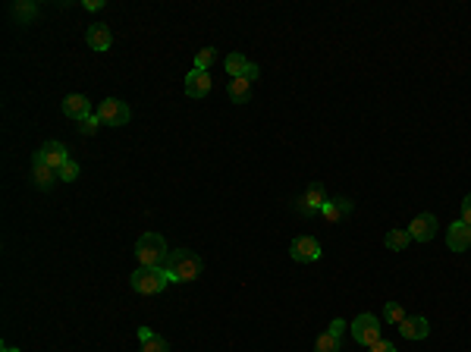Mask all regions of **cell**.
Wrapping results in <instances>:
<instances>
[{
  "mask_svg": "<svg viewBox=\"0 0 471 352\" xmlns=\"http://www.w3.org/2000/svg\"><path fill=\"white\" fill-rule=\"evenodd\" d=\"M201 270H204V261H201L195 251H188V249H173V251H170V261H167L170 283L198 280Z\"/></svg>",
  "mask_w": 471,
  "mask_h": 352,
  "instance_id": "cell-1",
  "label": "cell"
},
{
  "mask_svg": "<svg viewBox=\"0 0 471 352\" xmlns=\"http://www.w3.org/2000/svg\"><path fill=\"white\" fill-rule=\"evenodd\" d=\"M135 258H138V267H167L170 249H167L160 233H144V236H138Z\"/></svg>",
  "mask_w": 471,
  "mask_h": 352,
  "instance_id": "cell-2",
  "label": "cell"
},
{
  "mask_svg": "<svg viewBox=\"0 0 471 352\" xmlns=\"http://www.w3.org/2000/svg\"><path fill=\"white\" fill-rule=\"evenodd\" d=\"M129 283L138 295H157L167 289L170 274H167V267H138L135 274L129 277Z\"/></svg>",
  "mask_w": 471,
  "mask_h": 352,
  "instance_id": "cell-3",
  "label": "cell"
},
{
  "mask_svg": "<svg viewBox=\"0 0 471 352\" xmlns=\"http://www.w3.org/2000/svg\"><path fill=\"white\" fill-rule=\"evenodd\" d=\"M349 330H352V339H355L358 346H374L377 339H383L380 337V318L377 314H358L355 321L349 324Z\"/></svg>",
  "mask_w": 471,
  "mask_h": 352,
  "instance_id": "cell-4",
  "label": "cell"
},
{
  "mask_svg": "<svg viewBox=\"0 0 471 352\" xmlns=\"http://www.w3.org/2000/svg\"><path fill=\"white\" fill-rule=\"evenodd\" d=\"M327 201H330V198H327V189L320 186V182H311V186H308L305 192L292 201V207L301 214V217H314V214L324 211Z\"/></svg>",
  "mask_w": 471,
  "mask_h": 352,
  "instance_id": "cell-5",
  "label": "cell"
},
{
  "mask_svg": "<svg viewBox=\"0 0 471 352\" xmlns=\"http://www.w3.org/2000/svg\"><path fill=\"white\" fill-rule=\"evenodd\" d=\"M129 117H132V110L126 107V101H119V98H104L100 101V107H98V119H100V126H126L129 123Z\"/></svg>",
  "mask_w": 471,
  "mask_h": 352,
  "instance_id": "cell-6",
  "label": "cell"
},
{
  "mask_svg": "<svg viewBox=\"0 0 471 352\" xmlns=\"http://www.w3.org/2000/svg\"><path fill=\"white\" fill-rule=\"evenodd\" d=\"M289 255H292V261H299V264L320 261V242L314 236H295L292 245H289Z\"/></svg>",
  "mask_w": 471,
  "mask_h": 352,
  "instance_id": "cell-7",
  "label": "cell"
},
{
  "mask_svg": "<svg viewBox=\"0 0 471 352\" xmlns=\"http://www.w3.org/2000/svg\"><path fill=\"white\" fill-rule=\"evenodd\" d=\"M437 217L433 214H418V217L408 223V236H412V242H431L433 236H437Z\"/></svg>",
  "mask_w": 471,
  "mask_h": 352,
  "instance_id": "cell-8",
  "label": "cell"
},
{
  "mask_svg": "<svg viewBox=\"0 0 471 352\" xmlns=\"http://www.w3.org/2000/svg\"><path fill=\"white\" fill-rule=\"evenodd\" d=\"M446 242H449L452 251H468L471 249V226L465 223V220L449 223V230H446Z\"/></svg>",
  "mask_w": 471,
  "mask_h": 352,
  "instance_id": "cell-9",
  "label": "cell"
},
{
  "mask_svg": "<svg viewBox=\"0 0 471 352\" xmlns=\"http://www.w3.org/2000/svg\"><path fill=\"white\" fill-rule=\"evenodd\" d=\"M186 94L188 98H207L211 94V75L204 73V69H192V73L186 75Z\"/></svg>",
  "mask_w": 471,
  "mask_h": 352,
  "instance_id": "cell-10",
  "label": "cell"
},
{
  "mask_svg": "<svg viewBox=\"0 0 471 352\" xmlns=\"http://www.w3.org/2000/svg\"><path fill=\"white\" fill-rule=\"evenodd\" d=\"M85 41H88V47H91V50H110V44H113V31H110V25H104V22L88 25Z\"/></svg>",
  "mask_w": 471,
  "mask_h": 352,
  "instance_id": "cell-11",
  "label": "cell"
},
{
  "mask_svg": "<svg viewBox=\"0 0 471 352\" xmlns=\"http://www.w3.org/2000/svg\"><path fill=\"white\" fill-rule=\"evenodd\" d=\"M57 179H60V176H57V170H50L47 163L41 161V154L31 157V182H35L38 189H44V192H47V189L54 186Z\"/></svg>",
  "mask_w": 471,
  "mask_h": 352,
  "instance_id": "cell-12",
  "label": "cell"
},
{
  "mask_svg": "<svg viewBox=\"0 0 471 352\" xmlns=\"http://www.w3.org/2000/svg\"><path fill=\"white\" fill-rule=\"evenodd\" d=\"M38 154H41V161L47 163L50 170H57V173H60V167L69 161V151H66V145H63V142H47L41 151H38Z\"/></svg>",
  "mask_w": 471,
  "mask_h": 352,
  "instance_id": "cell-13",
  "label": "cell"
},
{
  "mask_svg": "<svg viewBox=\"0 0 471 352\" xmlns=\"http://www.w3.org/2000/svg\"><path fill=\"white\" fill-rule=\"evenodd\" d=\"M399 333L405 339H424L427 333H431V324H427V318H421V314H408L399 324Z\"/></svg>",
  "mask_w": 471,
  "mask_h": 352,
  "instance_id": "cell-14",
  "label": "cell"
},
{
  "mask_svg": "<svg viewBox=\"0 0 471 352\" xmlns=\"http://www.w3.org/2000/svg\"><path fill=\"white\" fill-rule=\"evenodd\" d=\"M63 113H66L69 119H85L88 113H91V101H88L85 94H66V98H63Z\"/></svg>",
  "mask_w": 471,
  "mask_h": 352,
  "instance_id": "cell-15",
  "label": "cell"
},
{
  "mask_svg": "<svg viewBox=\"0 0 471 352\" xmlns=\"http://www.w3.org/2000/svg\"><path fill=\"white\" fill-rule=\"evenodd\" d=\"M352 207H355V205H352L349 198H333V201H327V205H324L320 217H324L327 223H339L343 217H349V214H352Z\"/></svg>",
  "mask_w": 471,
  "mask_h": 352,
  "instance_id": "cell-16",
  "label": "cell"
},
{
  "mask_svg": "<svg viewBox=\"0 0 471 352\" xmlns=\"http://www.w3.org/2000/svg\"><path fill=\"white\" fill-rule=\"evenodd\" d=\"M226 94H230L232 104H245V101H251V82L248 79H230Z\"/></svg>",
  "mask_w": 471,
  "mask_h": 352,
  "instance_id": "cell-17",
  "label": "cell"
},
{
  "mask_svg": "<svg viewBox=\"0 0 471 352\" xmlns=\"http://www.w3.org/2000/svg\"><path fill=\"white\" fill-rule=\"evenodd\" d=\"M223 66H226V75H232V79H245V73H248L251 63L245 60L242 54H230V57H226Z\"/></svg>",
  "mask_w": 471,
  "mask_h": 352,
  "instance_id": "cell-18",
  "label": "cell"
},
{
  "mask_svg": "<svg viewBox=\"0 0 471 352\" xmlns=\"http://www.w3.org/2000/svg\"><path fill=\"white\" fill-rule=\"evenodd\" d=\"M10 13L19 19V25H22V22H31V19L38 16V3H31V0H19V3L10 6Z\"/></svg>",
  "mask_w": 471,
  "mask_h": 352,
  "instance_id": "cell-19",
  "label": "cell"
},
{
  "mask_svg": "<svg viewBox=\"0 0 471 352\" xmlns=\"http://www.w3.org/2000/svg\"><path fill=\"white\" fill-rule=\"evenodd\" d=\"M383 242H387L389 251H405L408 242H412V236H408V230H389Z\"/></svg>",
  "mask_w": 471,
  "mask_h": 352,
  "instance_id": "cell-20",
  "label": "cell"
},
{
  "mask_svg": "<svg viewBox=\"0 0 471 352\" xmlns=\"http://www.w3.org/2000/svg\"><path fill=\"white\" fill-rule=\"evenodd\" d=\"M405 318H408V314H405V308H402L399 302H387V305H383V314H380V321H387V324L399 327Z\"/></svg>",
  "mask_w": 471,
  "mask_h": 352,
  "instance_id": "cell-21",
  "label": "cell"
},
{
  "mask_svg": "<svg viewBox=\"0 0 471 352\" xmlns=\"http://www.w3.org/2000/svg\"><path fill=\"white\" fill-rule=\"evenodd\" d=\"M314 349H317V352H339V337H333L330 330L320 333L317 343H314Z\"/></svg>",
  "mask_w": 471,
  "mask_h": 352,
  "instance_id": "cell-22",
  "label": "cell"
},
{
  "mask_svg": "<svg viewBox=\"0 0 471 352\" xmlns=\"http://www.w3.org/2000/svg\"><path fill=\"white\" fill-rule=\"evenodd\" d=\"M214 60H217V50H214V47H201L198 54H195V69H204V73H207V66H211Z\"/></svg>",
  "mask_w": 471,
  "mask_h": 352,
  "instance_id": "cell-23",
  "label": "cell"
},
{
  "mask_svg": "<svg viewBox=\"0 0 471 352\" xmlns=\"http://www.w3.org/2000/svg\"><path fill=\"white\" fill-rule=\"evenodd\" d=\"M142 352H170V343L154 333L151 339H144V343H142Z\"/></svg>",
  "mask_w": 471,
  "mask_h": 352,
  "instance_id": "cell-24",
  "label": "cell"
},
{
  "mask_svg": "<svg viewBox=\"0 0 471 352\" xmlns=\"http://www.w3.org/2000/svg\"><path fill=\"white\" fill-rule=\"evenodd\" d=\"M57 176H60L63 182H75V179H79V163H75V161H66Z\"/></svg>",
  "mask_w": 471,
  "mask_h": 352,
  "instance_id": "cell-25",
  "label": "cell"
},
{
  "mask_svg": "<svg viewBox=\"0 0 471 352\" xmlns=\"http://www.w3.org/2000/svg\"><path fill=\"white\" fill-rule=\"evenodd\" d=\"M100 126V119H98V113H88L85 119H79V132L82 135H94V129Z\"/></svg>",
  "mask_w": 471,
  "mask_h": 352,
  "instance_id": "cell-26",
  "label": "cell"
},
{
  "mask_svg": "<svg viewBox=\"0 0 471 352\" xmlns=\"http://www.w3.org/2000/svg\"><path fill=\"white\" fill-rule=\"evenodd\" d=\"M371 352H396V343H389V339H377V343L371 346Z\"/></svg>",
  "mask_w": 471,
  "mask_h": 352,
  "instance_id": "cell-27",
  "label": "cell"
},
{
  "mask_svg": "<svg viewBox=\"0 0 471 352\" xmlns=\"http://www.w3.org/2000/svg\"><path fill=\"white\" fill-rule=\"evenodd\" d=\"M462 220L471 226V192L465 195V201H462Z\"/></svg>",
  "mask_w": 471,
  "mask_h": 352,
  "instance_id": "cell-28",
  "label": "cell"
},
{
  "mask_svg": "<svg viewBox=\"0 0 471 352\" xmlns=\"http://www.w3.org/2000/svg\"><path fill=\"white\" fill-rule=\"evenodd\" d=\"M330 333H333V337H339V339H343V333H345V321H330Z\"/></svg>",
  "mask_w": 471,
  "mask_h": 352,
  "instance_id": "cell-29",
  "label": "cell"
},
{
  "mask_svg": "<svg viewBox=\"0 0 471 352\" xmlns=\"http://www.w3.org/2000/svg\"><path fill=\"white\" fill-rule=\"evenodd\" d=\"M82 6H85V10H104V0H85Z\"/></svg>",
  "mask_w": 471,
  "mask_h": 352,
  "instance_id": "cell-30",
  "label": "cell"
},
{
  "mask_svg": "<svg viewBox=\"0 0 471 352\" xmlns=\"http://www.w3.org/2000/svg\"><path fill=\"white\" fill-rule=\"evenodd\" d=\"M151 337H154V330H151V327H138V339H142V343H144V339H151Z\"/></svg>",
  "mask_w": 471,
  "mask_h": 352,
  "instance_id": "cell-31",
  "label": "cell"
},
{
  "mask_svg": "<svg viewBox=\"0 0 471 352\" xmlns=\"http://www.w3.org/2000/svg\"><path fill=\"white\" fill-rule=\"evenodd\" d=\"M257 75H261V69H257V66H255V63H251V66H248V73H245V79H248V82H255V79H257Z\"/></svg>",
  "mask_w": 471,
  "mask_h": 352,
  "instance_id": "cell-32",
  "label": "cell"
},
{
  "mask_svg": "<svg viewBox=\"0 0 471 352\" xmlns=\"http://www.w3.org/2000/svg\"><path fill=\"white\" fill-rule=\"evenodd\" d=\"M0 352H19V349H16V346H3V349H0Z\"/></svg>",
  "mask_w": 471,
  "mask_h": 352,
  "instance_id": "cell-33",
  "label": "cell"
}]
</instances>
